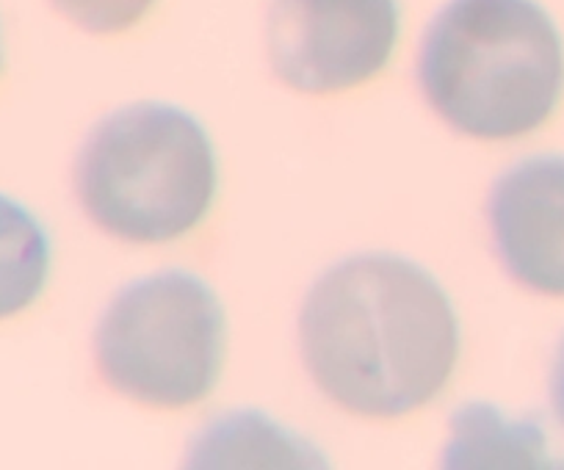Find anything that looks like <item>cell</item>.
Here are the masks:
<instances>
[{
  "instance_id": "obj_10",
  "label": "cell",
  "mask_w": 564,
  "mask_h": 470,
  "mask_svg": "<svg viewBox=\"0 0 564 470\" xmlns=\"http://www.w3.org/2000/svg\"><path fill=\"white\" fill-rule=\"evenodd\" d=\"M62 18L89 34H122L148 18L155 0H51Z\"/></svg>"
},
{
  "instance_id": "obj_8",
  "label": "cell",
  "mask_w": 564,
  "mask_h": 470,
  "mask_svg": "<svg viewBox=\"0 0 564 470\" xmlns=\"http://www.w3.org/2000/svg\"><path fill=\"white\" fill-rule=\"evenodd\" d=\"M188 464H322L316 448L269 418L254 413H232L199 431L188 453Z\"/></svg>"
},
{
  "instance_id": "obj_7",
  "label": "cell",
  "mask_w": 564,
  "mask_h": 470,
  "mask_svg": "<svg viewBox=\"0 0 564 470\" xmlns=\"http://www.w3.org/2000/svg\"><path fill=\"white\" fill-rule=\"evenodd\" d=\"M545 431L534 420H512L490 404H465L452 418L446 468H545L553 464Z\"/></svg>"
},
{
  "instance_id": "obj_4",
  "label": "cell",
  "mask_w": 564,
  "mask_h": 470,
  "mask_svg": "<svg viewBox=\"0 0 564 470\" xmlns=\"http://www.w3.org/2000/svg\"><path fill=\"white\" fill-rule=\"evenodd\" d=\"M225 310L183 269L124 285L95 329V363L119 396L161 409L203 402L225 360Z\"/></svg>"
},
{
  "instance_id": "obj_6",
  "label": "cell",
  "mask_w": 564,
  "mask_h": 470,
  "mask_svg": "<svg viewBox=\"0 0 564 470\" xmlns=\"http://www.w3.org/2000/svg\"><path fill=\"white\" fill-rule=\"evenodd\" d=\"M498 261L529 291L564 296V155L509 166L487 199Z\"/></svg>"
},
{
  "instance_id": "obj_1",
  "label": "cell",
  "mask_w": 564,
  "mask_h": 470,
  "mask_svg": "<svg viewBox=\"0 0 564 470\" xmlns=\"http://www.w3.org/2000/svg\"><path fill=\"white\" fill-rule=\"evenodd\" d=\"M307 374L346 413L401 418L448 385L459 354L452 299L417 263L366 252L329 266L300 316Z\"/></svg>"
},
{
  "instance_id": "obj_2",
  "label": "cell",
  "mask_w": 564,
  "mask_h": 470,
  "mask_svg": "<svg viewBox=\"0 0 564 470\" xmlns=\"http://www.w3.org/2000/svg\"><path fill=\"white\" fill-rule=\"evenodd\" d=\"M417 84L465 136H525L564 91L562 34L536 0H448L423 34Z\"/></svg>"
},
{
  "instance_id": "obj_5",
  "label": "cell",
  "mask_w": 564,
  "mask_h": 470,
  "mask_svg": "<svg viewBox=\"0 0 564 470\" xmlns=\"http://www.w3.org/2000/svg\"><path fill=\"white\" fill-rule=\"evenodd\" d=\"M399 0H271L265 47L274 75L305 95L362 86L388 67Z\"/></svg>"
},
{
  "instance_id": "obj_11",
  "label": "cell",
  "mask_w": 564,
  "mask_h": 470,
  "mask_svg": "<svg viewBox=\"0 0 564 470\" xmlns=\"http://www.w3.org/2000/svg\"><path fill=\"white\" fill-rule=\"evenodd\" d=\"M551 404H553V413H556V418L562 420V426H564V338L556 349V358H553Z\"/></svg>"
},
{
  "instance_id": "obj_12",
  "label": "cell",
  "mask_w": 564,
  "mask_h": 470,
  "mask_svg": "<svg viewBox=\"0 0 564 470\" xmlns=\"http://www.w3.org/2000/svg\"><path fill=\"white\" fill-rule=\"evenodd\" d=\"M0 69H3V45H0Z\"/></svg>"
},
{
  "instance_id": "obj_9",
  "label": "cell",
  "mask_w": 564,
  "mask_h": 470,
  "mask_svg": "<svg viewBox=\"0 0 564 470\" xmlns=\"http://www.w3.org/2000/svg\"><path fill=\"white\" fill-rule=\"evenodd\" d=\"M51 239L34 214L0 194V321L23 313L45 291Z\"/></svg>"
},
{
  "instance_id": "obj_3",
  "label": "cell",
  "mask_w": 564,
  "mask_h": 470,
  "mask_svg": "<svg viewBox=\"0 0 564 470\" xmlns=\"http://www.w3.org/2000/svg\"><path fill=\"white\" fill-rule=\"evenodd\" d=\"M75 194L100 230L130 244H166L199 225L216 194V153L192 113L133 102L80 144Z\"/></svg>"
}]
</instances>
